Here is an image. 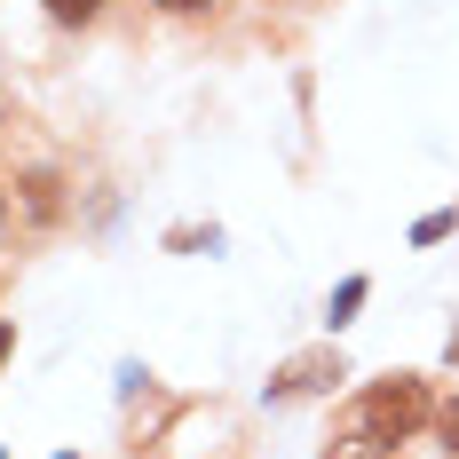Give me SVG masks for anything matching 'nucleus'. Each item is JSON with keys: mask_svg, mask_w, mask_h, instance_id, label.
<instances>
[{"mask_svg": "<svg viewBox=\"0 0 459 459\" xmlns=\"http://www.w3.org/2000/svg\"><path fill=\"white\" fill-rule=\"evenodd\" d=\"M452 230H459V206H436V214H420V222H412V246H444Z\"/></svg>", "mask_w": 459, "mask_h": 459, "instance_id": "20e7f679", "label": "nucleus"}, {"mask_svg": "<svg viewBox=\"0 0 459 459\" xmlns=\"http://www.w3.org/2000/svg\"><path fill=\"white\" fill-rule=\"evenodd\" d=\"M0 230H8V183H0Z\"/></svg>", "mask_w": 459, "mask_h": 459, "instance_id": "9b49d317", "label": "nucleus"}, {"mask_svg": "<svg viewBox=\"0 0 459 459\" xmlns=\"http://www.w3.org/2000/svg\"><path fill=\"white\" fill-rule=\"evenodd\" d=\"M214 0H159V16H206Z\"/></svg>", "mask_w": 459, "mask_h": 459, "instance_id": "1a4fd4ad", "label": "nucleus"}, {"mask_svg": "<svg viewBox=\"0 0 459 459\" xmlns=\"http://www.w3.org/2000/svg\"><path fill=\"white\" fill-rule=\"evenodd\" d=\"M8 349H16V325H0V365H8Z\"/></svg>", "mask_w": 459, "mask_h": 459, "instance_id": "9d476101", "label": "nucleus"}, {"mask_svg": "<svg viewBox=\"0 0 459 459\" xmlns=\"http://www.w3.org/2000/svg\"><path fill=\"white\" fill-rule=\"evenodd\" d=\"M56 459H80V452H56Z\"/></svg>", "mask_w": 459, "mask_h": 459, "instance_id": "f8f14e48", "label": "nucleus"}, {"mask_svg": "<svg viewBox=\"0 0 459 459\" xmlns=\"http://www.w3.org/2000/svg\"><path fill=\"white\" fill-rule=\"evenodd\" d=\"M0 459H8V452H0Z\"/></svg>", "mask_w": 459, "mask_h": 459, "instance_id": "ddd939ff", "label": "nucleus"}, {"mask_svg": "<svg viewBox=\"0 0 459 459\" xmlns=\"http://www.w3.org/2000/svg\"><path fill=\"white\" fill-rule=\"evenodd\" d=\"M341 380H349L341 349H301V357H285V365L270 372V404H293V396H333Z\"/></svg>", "mask_w": 459, "mask_h": 459, "instance_id": "f03ea898", "label": "nucleus"}, {"mask_svg": "<svg viewBox=\"0 0 459 459\" xmlns=\"http://www.w3.org/2000/svg\"><path fill=\"white\" fill-rule=\"evenodd\" d=\"M325 459H396L388 452V444H372V436H357V428H349V436H341V444H333V452Z\"/></svg>", "mask_w": 459, "mask_h": 459, "instance_id": "423d86ee", "label": "nucleus"}, {"mask_svg": "<svg viewBox=\"0 0 459 459\" xmlns=\"http://www.w3.org/2000/svg\"><path fill=\"white\" fill-rule=\"evenodd\" d=\"M436 420V396H428V380L420 372H388V380H372L365 396H357V436H372V444H412L420 428Z\"/></svg>", "mask_w": 459, "mask_h": 459, "instance_id": "f257e3e1", "label": "nucleus"}, {"mask_svg": "<svg viewBox=\"0 0 459 459\" xmlns=\"http://www.w3.org/2000/svg\"><path fill=\"white\" fill-rule=\"evenodd\" d=\"M48 16H56V24H95L103 0H48Z\"/></svg>", "mask_w": 459, "mask_h": 459, "instance_id": "6e6552de", "label": "nucleus"}, {"mask_svg": "<svg viewBox=\"0 0 459 459\" xmlns=\"http://www.w3.org/2000/svg\"><path fill=\"white\" fill-rule=\"evenodd\" d=\"M428 428H436V444L459 459V396H452V404H436V420H428Z\"/></svg>", "mask_w": 459, "mask_h": 459, "instance_id": "0eeeda50", "label": "nucleus"}, {"mask_svg": "<svg viewBox=\"0 0 459 459\" xmlns=\"http://www.w3.org/2000/svg\"><path fill=\"white\" fill-rule=\"evenodd\" d=\"M24 198H32V222H48V214H56V175L32 167V175H24Z\"/></svg>", "mask_w": 459, "mask_h": 459, "instance_id": "39448f33", "label": "nucleus"}, {"mask_svg": "<svg viewBox=\"0 0 459 459\" xmlns=\"http://www.w3.org/2000/svg\"><path fill=\"white\" fill-rule=\"evenodd\" d=\"M365 293H372V277H341V285H333V301H325V325L341 333V325L365 309Z\"/></svg>", "mask_w": 459, "mask_h": 459, "instance_id": "7ed1b4c3", "label": "nucleus"}]
</instances>
